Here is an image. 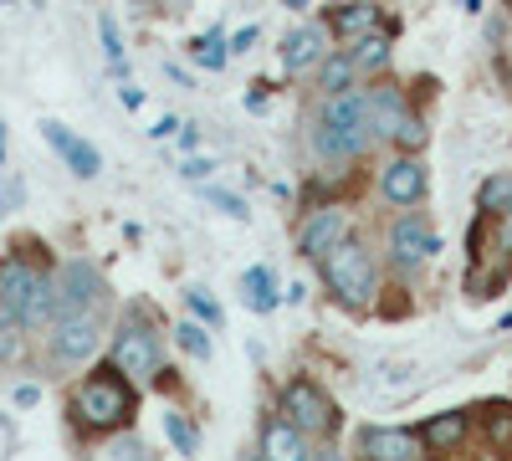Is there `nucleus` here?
Wrapping results in <instances>:
<instances>
[{"instance_id": "nucleus-21", "label": "nucleus", "mask_w": 512, "mask_h": 461, "mask_svg": "<svg viewBox=\"0 0 512 461\" xmlns=\"http://www.w3.org/2000/svg\"><path fill=\"white\" fill-rule=\"evenodd\" d=\"M164 436H169V446H175L180 456H195V446H200V431L185 421V415H175V410L164 415Z\"/></svg>"}, {"instance_id": "nucleus-34", "label": "nucleus", "mask_w": 512, "mask_h": 461, "mask_svg": "<svg viewBox=\"0 0 512 461\" xmlns=\"http://www.w3.org/2000/svg\"><path fill=\"white\" fill-rule=\"evenodd\" d=\"M251 41H256V26H241V31L231 36V52H246V47H251Z\"/></svg>"}, {"instance_id": "nucleus-4", "label": "nucleus", "mask_w": 512, "mask_h": 461, "mask_svg": "<svg viewBox=\"0 0 512 461\" xmlns=\"http://www.w3.org/2000/svg\"><path fill=\"white\" fill-rule=\"evenodd\" d=\"M113 364L128 374V380H149V374H159V333L149 323L128 318L123 333L113 339Z\"/></svg>"}, {"instance_id": "nucleus-41", "label": "nucleus", "mask_w": 512, "mask_h": 461, "mask_svg": "<svg viewBox=\"0 0 512 461\" xmlns=\"http://www.w3.org/2000/svg\"><path fill=\"white\" fill-rule=\"evenodd\" d=\"M139 6H154V0H139Z\"/></svg>"}, {"instance_id": "nucleus-35", "label": "nucleus", "mask_w": 512, "mask_h": 461, "mask_svg": "<svg viewBox=\"0 0 512 461\" xmlns=\"http://www.w3.org/2000/svg\"><path fill=\"white\" fill-rule=\"evenodd\" d=\"M118 98H123V108H128V113L144 108V93H139V88H118Z\"/></svg>"}, {"instance_id": "nucleus-1", "label": "nucleus", "mask_w": 512, "mask_h": 461, "mask_svg": "<svg viewBox=\"0 0 512 461\" xmlns=\"http://www.w3.org/2000/svg\"><path fill=\"white\" fill-rule=\"evenodd\" d=\"M374 123H369V93H328L318 123H313V144L323 159H354L359 149H369Z\"/></svg>"}, {"instance_id": "nucleus-17", "label": "nucleus", "mask_w": 512, "mask_h": 461, "mask_svg": "<svg viewBox=\"0 0 512 461\" xmlns=\"http://www.w3.org/2000/svg\"><path fill=\"white\" fill-rule=\"evenodd\" d=\"M420 436H425V451H456L461 436H466V415L446 410V415H436V421H425Z\"/></svg>"}, {"instance_id": "nucleus-24", "label": "nucleus", "mask_w": 512, "mask_h": 461, "mask_svg": "<svg viewBox=\"0 0 512 461\" xmlns=\"http://www.w3.org/2000/svg\"><path fill=\"white\" fill-rule=\"evenodd\" d=\"M487 441L492 446H512V405H487Z\"/></svg>"}, {"instance_id": "nucleus-28", "label": "nucleus", "mask_w": 512, "mask_h": 461, "mask_svg": "<svg viewBox=\"0 0 512 461\" xmlns=\"http://www.w3.org/2000/svg\"><path fill=\"white\" fill-rule=\"evenodd\" d=\"M384 62H390V41H384V36H369L364 41V47H359V57H354V67H384Z\"/></svg>"}, {"instance_id": "nucleus-27", "label": "nucleus", "mask_w": 512, "mask_h": 461, "mask_svg": "<svg viewBox=\"0 0 512 461\" xmlns=\"http://www.w3.org/2000/svg\"><path fill=\"white\" fill-rule=\"evenodd\" d=\"M502 200H512V175H492V180L482 185V195H477L482 211H497Z\"/></svg>"}, {"instance_id": "nucleus-13", "label": "nucleus", "mask_w": 512, "mask_h": 461, "mask_svg": "<svg viewBox=\"0 0 512 461\" xmlns=\"http://www.w3.org/2000/svg\"><path fill=\"white\" fill-rule=\"evenodd\" d=\"M379 190H384V200L390 205H415L420 195H425V164L420 159H395L390 170H384V180H379Z\"/></svg>"}, {"instance_id": "nucleus-39", "label": "nucleus", "mask_w": 512, "mask_h": 461, "mask_svg": "<svg viewBox=\"0 0 512 461\" xmlns=\"http://www.w3.org/2000/svg\"><path fill=\"white\" fill-rule=\"evenodd\" d=\"M507 241H512V200H507Z\"/></svg>"}, {"instance_id": "nucleus-23", "label": "nucleus", "mask_w": 512, "mask_h": 461, "mask_svg": "<svg viewBox=\"0 0 512 461\" xmlns=\"http://www.w3.org/2000/svg\"><path fill=\"white\" fill-rule=\"evenodd\" d=\"M349 82H354V57L323 62V72H318V88H323V93H349Z\"/></svg>"}, {"instance_id": "nucleus-29", "label": "nucleus", "mask_w": 512, "mask_h": 461, "mask_svg": "<svg viewBox=\"0 0 512 461\" xmlns=\"http://www.w3.org/2000/svg\"><path fill=\"white\" fill-rule=\"evenodd\" d=\"M98 31H103V52H108V62L123 67V36H118V21H113L108 11L98 16Z\"/></svg>"}, {"instance_id": "nucleus-9", "label": "nucleus", "mask_w": 512, "mask_h": 461, "mask_svg": "<svg viewBox=\"0 0 512 461\" xmlns=\"http://www.w3.org/2000/svg\"><path fill=\"white\" fill-rule=\"evenodd\" d=\"M36 282H41V272H31L26 262L0 267V323H21L26 318V303H31Z\"/></svg>"}, {"instance_id": "nucleus-2", "label": "nucleus", "mask_w": 512, "mask_h": 461, "mask_svg": "<svg viewBox=\"0 0 512 461\" xmlns=\"http://www.w3.org/2000/svg\"><path fill=\"white\" fill-rule=\"evenodd\" d=\"M72 415H77V426L93 431V436L128 426L134 421V390H128V374L118 364L88 374V380L77 385V395H72Z\"/></svg>"}, {"instance_id": "nucleus-10", "label": "nucleus", "mask_w": 512, "mask_h": 461, "mask_svg": "<svg viewBox=\"0 0 512 461\" xmlns=\"http://www.w3.org/2000/svg\"><path fill=\"white\" fill-rule=\"evenodd\" d=\"M344 231H349L344 211H313L303 221V231H297V257H328V251L344 241Z\"/></svg>"}, {"instance_id": "nucleus-37", "label": "nucleus", "mask_w": 512, "mask_h": 461, "mask_svg": "<svg viewBox=\"0 0 512 461\" xmlns=\"http://www.w3.org/2000/svg\"><path fill=\"white\" fill-rule=\"evenodd\" d=\"M36 400H41L36 385H21V390H16V405H36Z\"/></svg>"}, {"instance_id": "nucleus-42", "label": "nucleus", "mask_w": 512, "mask_h": 461, "mask_svg": "<svg viewBox=\"0 0 512 461\" xmlns=\"http://www.w3.org/2000/svg\"><path fill=\"white\" fill-rule=\"evenodd\" d=\"M0 6H11V0H0Z\"/></svg>"}, {"instance_id": "nucleus-12", "label": "nucleus", "mask_w": 512, "mask_h": 461, "mask_svg": "<svg viewBox=\"0 0 512 461\" xmlns=\"http://www.w3.org/2000/svg\"><path fill=\"white\" fill-rule=\"evenodd\" d=\"M390 246H395V257H400L405 267H415V262H425V257H436V251H441L436 231L425 226L420 216H405V221H395V231H390Z\"/></svg>"}, {"instance_id": "nucleus-22", "label": "nucleus", "mask_w": 512, "mask_h": 461, "mask_svg": "<svg viewBox=\"0 0 512 461\" xmlns=\"http://www.w3.org/2000/svg\"><path fill=\"white\" fill-rule=\"evenodd\" d=\"M226 57H231V41H226L221 31H205V36L195 41V62H200V67H216V72H221Z\"/></svg>"}, {"instance_id": "nucleus-20", "label": "nucleus", "mask_w": 512, "mask_h": 461, "mask_svg": "<svg viewBox=\"0 0 512 461\" xmlns=\"http://www.w3.org/2000/svg\"><path fill=\"white\" fill-rule=\"evenodd\" d=\"M52 318H57V277H41L21 323H26V328H41V323H52Z\"/></svg>"}, {"instance_id": "nucleus-8", "label": "nucleus", "mask_w": 512, "mask_h": 461, "mask_svg": "<svg viewBox=\"0 0 512 461\" xmlns=\"http://www.w3.org/2000/svg\"><path fill=\"white\" fill-rule=\"evenodd\" d=\"M41 139H47V144L62 154V164H67V170H72L77 180H93V175L103 170V154H98L88 139H77V134L67 129V123H57V118L41 123Z\"/></svg>"}, {"instance_id": "nucleus-14", "label": "nucleus", "mask_w": 512, "mask_h": 461, "mask_svg": "<svg viewBox=\"0 0 512 461\" xmlns=\"http://www.w3.org/2000/svg\"><path fill=\"white\" fill-rule=\"evenodd\" d=\"M323 41H328L323 26H297V31H287V41H282V67H287V72L318 67V62H323Z\"/></svg>"}, {"instance_id": "nucleus-3", "label": "nucleus", "mask_w": 512, "mask_h": 461, "mask_svg": "<svg viewBox=\"0 0 512 461\" xmlns=\"http://www.w3.org/2000/svg\"><path fill=\"white\" fill-rule=\"evenodd\" d=\"M323 277H328V287H333V298L349 303V308H364V303L374 298V287H379L374 257H369L359 241H338L328 257H323Z\"/></svg>"}, {"instance_id": "nucleus-16", "label": "nucleus", "mask_w": 512, "mask_h": 461, "mask_svg": "<svg viewBox=\"0 0 512 461\" xmlns=\"http://www.w3.org/2000/svg\"><path fill=\"white\" fill-rule=\"evenodd\" d=\"M328 26H333V36H344V41L369 36L379 26V6H369V0H344V6H333Z\"/></svg>"}, {"instance_id": "nucleus-25", "label": "nucleus", "mask_w": 512, "mask_h": 461, "mask_svg": "<svg viewBox=\"0 0 512 461\" xmlns=\"http://www.w3.org/2000/svg\"><path fill=\"white\" fill-rule=\"evenodd\" d=\"M175 339H180V349H185L190 359H210V333H205L200 323H180Z\"/></svg>"}, {"instance_id": "nucleus-32", "label": "nucleus", "mask_w": 512, "mask_h": 461, "mask_svg": "<svg viewBox=\"0 0 512 461\" xmlns=\"http://www.w3.org/2000/svg\"><path fill=\"white\" fill-rule=\"evenodd\" d=\"M180 175H185V180H210V175H216V159H200V154H195V159H185Z\"/></svg>"}, {"instance_id": "nucleus-11", "label": "nucleus", "mask_w": 512, "mask_h": 461, "mask_svg": "<svg viewBox=\"0 0 512 461\" xmlns=\"http://www.w3.org/2000/svg\"><path fill=\"white\" fill-rule=\"evenodd\" d=\"M359 451L364 456H379V461H415L425 451V436L415 431H395V426H369L359 436Z\"/></svg>"}, {"instance_id": "nucleus-30", "label": "nucleus", "mask_w": 512, "mask_h": 461, "mask_svg": "<svg viewBox=\"0 0 512 461\" xmlns=\"http://www.w3.org/2000/svg\"><path fill=\"white\" fill-rule=\"evenodd\" d=\"M390 139H400V149H420V144H425V123L405 113V118L395 123V134H390Z\"/></svg>"}, {"instance_id": "nucleus-7", "label": "nucleus", "mask_w": 512, "mask_h": 461, "mask_svg": "<svg viewBox=\"0 0 512 461\" xmlns=\"http://www.w3.org/2000/svg\"><path fill=\"white\" fill-rule=\"evenodd\" d=\"M103 292V277L88 267V262H67L57 272V318H72V313H88Z\"/></svg>"}, {"instance_id": "nucleus-15", "label": "nucleus", "mask_w": 512, "mask_h": 461, "mask_svg": "<svg viewBox=\"0 0 512 461\" xmlns=\"http://www.w3.org/2000/svg\"><path fill=\"white\" fill-rule=\"evenodd\" d=\"M262 451L272 461H297V456H308V431H297L287 415H277V421H267V431H262Z\"/></svg>"}, {"instance_id": "nucleus-19", "label": "nucleus", "mask_w": 512, "mask_h": 461, "mask_svg": "<svg viewBox=\"0 0 512 461\" xmlns=\"http://www.w3.org/2000/svg\"><path fill=\"white\" fill-rule=\"evenodd\" d=\"M241 298H246V308H256V313H272V308H277L272 267H251V272L241 277Z\"/></svg>"}, {"instance_id": "nucleus-33", "label": "nucleus", "mask_w": 512, "mask_h": 461, "mask_svg": "<svg viewBox=\"0 0 512 461\" xmlns=\"http://www.w3.org/2000/svg\"><path fill=\"white\" fill-rule=\"evenodd\" d=\"M113 456H144V441H139V436H123V441L113 446Z\"/></svg>"}, {"instance_id": "nucleus-26", "label": "nucleus", "mask_w": 512, "mask_h": 461, "mask_svg": "<svg viewBox=\"0 0 512 461\" xmlns=\"http://www.w3.org/2000/svg\"><path fill=\"white\" fill-rule=\"evenodd\" d=\"M205 200L216 205V211H226L231 221H251V211H246V200H241V195H231V190H216V185H210V190H205Z\"/></svg>"}, {"instance_id": "nucleus-36", "label": "nucleus", "mask_w": 512, "mask_h": 461, "mask_svg": "<svg viewBox=\"0 0 512 461\" xmlns=\"http://www.w3.org/2000/svg\"><path fill=\"white\" fill-rule=\"evenodd\" d=\"M175 129H180V123H175V118H159V123H154V129H149V134H154V139H169V134H175Z\"/></svg>"}, {"instance_id": "nucleus-38", "label": "nucleus", "mask_w": 512, "mask_h": 461, "mask_svg": "<svg viewBox=\"0 0 512 461\" xmlns=\"http://www.w3.org/2000/svg\"><path fill=\"white\" fill-rule=\"evenodd\" d=\"M0 159H6V123H0Z\"/></svg>"}, {"instance_id": "nucleus-40", "label": "nucleus", "mask_w": 512, "mask_h": 461, "mask_svg": "<svg viewBox=\"0 0 512 461\" xmlns=\"http://www.w3.org/2000/svg\"><path fill=\"white\" fill-rule=\"evenodd\" d=\"M287 6H292V11H303V6H308V0H287Z\"/></svg>"}, {"instance_id": "nucleus-31", "label": "nucleus", "mask_w": 512, "mask_h": 461, "mask_svg": "<svg viewBox=\"0 0 512 461\" xmlns=\"http://www.w3.org/2000/svg\"><path fill=\"white\" fill-rule=\"evenodd\" d=\"M190 308H195V318H200V323H210V328H221V323H226V313H221L216 303H210V298H205L200 287L190 292Z\"/></svg>"}, {"instance_id": "nucleus-6", "label": "nucleus", "mask_w": 512, "mask_h": 461, "mask_svg": "<svg viewBox=\"0 0 512 461\" xmlns=\"http://www.w3.org/2000/svg\"><path fill=\"white\" fill-rule=\"evenodd\" d=\"M98 339L103 328L93 313H72V318H57V333H52V364H82L98 354Z\"/></svg>"}, {"instance_id": "nucleus-18", "label": "nucleus", "mask_w": 512, "mask_h": 461, "mask_svg": "<svg viewBox=\"0 0 512 461\" xmlns=\"http://www.w3.org/2000/svg\"><path fill=\"white\" fill-rule=\"evenodd\" d=\"M400 118H405V103H400V93H395V88L369 93V123H374V139H390Z\"/></svg>"}, {"instance_id": "nucleus-5", "label": "nucleus", "mask_w": 512, "mask_h": 461, "mask_svg": "<svg viewBox=\"0 0 512 461\" xmlns=\"http://www.w3.org/2000/svg\"><path fill=\"white\" fill-rule=\"evenodd\" d=\"M282 415H287L297 431H308V436L333 431V400H328L313 380H292V385L282 390Z\"/></svg>"}]
</instances>
